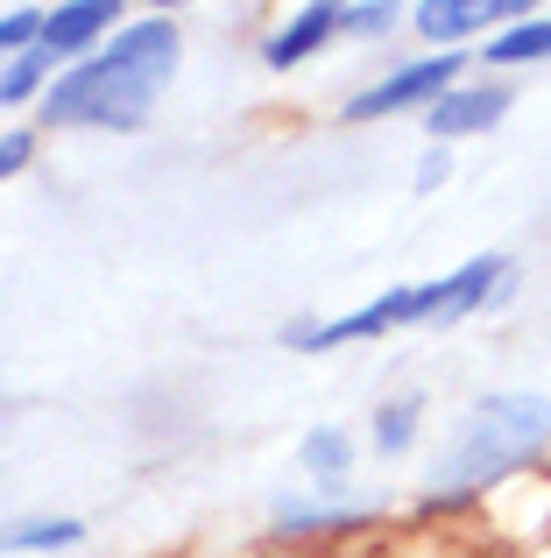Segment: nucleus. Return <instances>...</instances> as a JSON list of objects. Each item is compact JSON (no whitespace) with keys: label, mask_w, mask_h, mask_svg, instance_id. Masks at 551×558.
I'll return each instance as SVG.
<instances>
[{"label":"nucleus","mask_w":551,"mask_h":558,"mask_svg":"<svg viewBox=\"0 0 551 558\" xmlns=\"http://www.w3.org/2000/svg\"><path fill=\"white\" fill-rule=\"evenodd\" d=\"M551 438V396H481L460 424L453 452L439 466V495H467V488H488V481L516 474L524 460H538Z\"/></svg>","instance_id":"nucleus-2"},{"label":"nucleus","mask_w":551,"mask_h":558,"mask_svg":"<svg viewBox=\"0 0 551 558\" xmlns=\"http://www.w3.org/2000/svg\"><path fill=\"white\" fill-rule=\"evenodd\" d=\"M488 57H495V64H530V57H551V22H516V28H502V36L488 43Z\"/></svg>","instance_id":"nucleus-10"},{"label":"nucleus","mask_w":551,"mask_h":558,"mask_svg":"<svg viewBox=\"0 0 551 558\" xmlns=\"http://www.w3.org/2000/svg\"><path fill=\"white\" fill-rule=\"evenodd\" d=\"M177 64V22H135L42 93V121L57 128H142Z\"/></svg>","instance_id":"nucleus-1"},{"label":"nucleus","mask_w":551,"mask_h":558,"mask_svg":"<svg viewBox=\"0 0 551 558\" xmlns=\"http://www.w3.org/2000/svg\"><path fill=\"white\" fill-rule=\"evenodd\" d=\"M453 78H460V57L445 50V57H425V64H411V71H396V78H382V85H368V93H354L346 99V121H375V113H403V107H439L445 93H453Z\"/></svg>","instance_id":"nucleus-4"},{"label":"nucleus","mask_w":551,"mask_h":558,"mask_svg":"<svg viewBox=\"0 0 551 558\" xmlns=\"http://www.w3.org/2000/svg\"><path fill=\"white\" fill-rule=\"evenodd\" d=\"M36 36H42V8H14V14H0V57L36 50Z\"/></svg>","instance_id":"nucleus-14"},{"label":"nucleus","mask_w":551,"mask_h":558,"mask_svg":"<svg viewBox=\"0 0 551 558\" xmlns=\"http://www.w3.org/2000/svg\"><path fill=\"white\" fill-rule=\"evenodd\" d=\"M107 22H121V8L113 0H64V8H50L42 14V50L50 57H64V50H85L93 36H107Z\"/></svg>","instance_id":"nucleus-6"},{"label":"nucleus","mask_w":551,"mask_h":558,"mask_svg":"<svg viewBox=\"0 0 551 558\" xmlns=\"http://www.w3.org/2000/svg\"><path fill=\"white\" fill-rule=\"evenodd\" d=\"M524 14H530V0H425V8H417V28H425L431 43H460L481 22H524Z\"/></svg>","instance_id":"nucleus-5"},{"label":"nucleus","mask_w":551,"mask_h":558,"mask_svg":"<svg viewBox=\"0 0 551 558\" xmlns=\"http://www.w3.org/2000/svg\"><path fill=\"white\" fill-rule=\"evenodd\" d=\"M346 460H354V446H346V432H311V438H304V466H311V474L326 481V488H332V481L346 474Z\"/></svg>","instance_id":"nucleus-12"},{"label":"nucleus","mask_w":551,"mask_h":558,"mask_svg":"<svg viewBox=\"0 0 551 558\" xmlns=\"http://www.w3.org/2000/svg\"><path fill=\"white\" fill-rule=\"evenodd\" d=\"M28 156H36V142H28V135H0V178H14Z\"/></svg>","instance_id":"nucleus-16"},{"label":"nucleus","mask_w":551,"mask_h":558,"mask_svg":"<svg viewBox=\"0 0 551 558\" xmlns=\"http://www.w3.org/2000/svg\"><path fill=\"white\" fill-rule=\"evenodd\" d=\"M417 432V403L411 396H396V403H382V417H375V438H382V452H403Z\"/></svg>","instance_id":"nucleus-13"},{"label":"nucleus","mask_w":551,"mask_h":558,"mask_svg":"<svg viewBox=\"0 0 551 558\" xmlns=\"http://www.w3.org/2000/svg\"><path fill=\"white\" fill-rule=\"evenodd\" d=\"M502 113H510V93L502 85H467V93H445L439 107H431V135H481V128H495Z\"/></svg>","instance_id":"nucleus-7"},{"label":"nucleus","mask_w":551,"mask_h":558,"mask_svg":"<svg viewBox=\"0 0 551 558\" xmlns=\"http://www.w3.org/2000/svg\"><path fill=\"white\" fill-rule=\"evenodd\" d=\"M340 28H360V36H382V28H396V8H382V0H368V8H346Z\"/></svg>","instance_id":"nucleus-15"},{"label":"nucleus","mask_w":551,"mask_h":558,"mask_svg":"<svg viewBox=\"0 0 551 558\" xmlns=\"http://www.w3.org/2000/svg\"><path fill=\"white\" fill-rule=\"evenodd\" d=\"M340 22H346V8H332V0H318V8H304L297 22L283 28V36H269V64H276V71H283V64H304V57H311L318 43H326L332 28H340Z\"/></svg>","instance_id":"nucleus-8"},{"label":"nucleus","mask_w":551,"mask_h":558,"mask_svg":"<svg viewBox=\"0 0 551 558\" xmlns=\"http://www.w3.org/2000/svg\"><path fill=\"white\" fill-rule=\"evenodd\" d=\"M502 290H510V262L481 255V262H467V269H453L445 283H425V290H382V298L360 304V312L332 318V326H318V332H297V347H340V340H375V332H389V326L467 318V312H481V304H502Z\"/></svg>","instance_id":"nucleus-3"},{"label":"nucleus","mask_w":551,"mask_h":558,"mask_svg":"<svg viewBox=\"0 0 551 558\" xmlns=\"http://www.w3.org/2000/svg\"><path fill=\"white\" fill-rule=\"evenodd\" d=\"M439 178H445V149H431V156H425V163H417V184H425V191H431V184H439Z\"/></svg>","instance_id":"nucleus-17"},{"label":"nucleus","mask_w":551,"mask_h":558,"mask_svg":"<svg viewBox=\"0 0 551 558\" xmlns=\"http://www.w3.org/2000/svg\"><path fill=\"white\" fill-rule=\"evenodd\" d=\"M78 523L71 517H50V523H14V531H0V551H57V545H78Z\"/></svg>","instance_id":"nucleus-9"},{"label":"nucleus","mask_w":551,"mask_h":558,"mask_svg":"<svg viewBox=\"0 0 551 558\" xmlns=\"http://www.w3.org/2000/svg\"><path fill=\"white\" fill-rule=\"evenodd\" d=\"M42 71H50V50L36 43V50H22V57L8 64V78H0V99H8V107L36 99V93H42Z\"/></svg>","instance_id":"nucleus-11"}]
</instances>
